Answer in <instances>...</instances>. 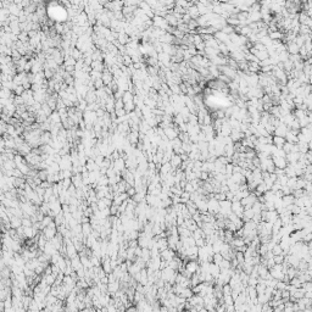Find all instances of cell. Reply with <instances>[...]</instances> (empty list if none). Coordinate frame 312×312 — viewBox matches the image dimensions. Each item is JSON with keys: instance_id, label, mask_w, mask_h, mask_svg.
Segmentation results:
<instances>
[{"instance_id": "6da1fadb", "label": "cell", "mask_w": 312, "mask_h": 312, "mask_svg": "<svg viewBox=\"0 0 312 312\" xmlns=\"http://www.w3.org/2000/svg\"><path fill=\"white\" fill-rule=\"evenodd\" d=\"M207 207H209V213L211 215H217L219 213V210H221V207H219V201L218 200H216L213 196L209 199V201H207Z\"/></svg>"}, {"instance_id": "7a4b0ae2", "label": "cell", "mask_w": 312, "mask_h": 312, "mask_svg": "<svg viewBox=\"0 0 312 312\" xmlns=\"http://www.w3.org/2000/svg\"><path fill=\"white\" fill-rule=\"evenodd\" d=\"M244 211H245V209H244V206L241 205L240 201H233L232 203V212L234 215H237L239 218H243V216H244Z\"/></svg>"}, {"instance_id": "3957f363", "label": "cell", "mask_w": 312, "mask_h": 312, "mask_svg": "<svg viewBox=\"0 0 312 312\" xmlns=\"http://www.w3.org/2000/svg\"><path fill=\"white\" fill-rule=\"evenodd\" d=\"M184 268L190 274H195V273H198L200 271V263H198V261H188L185 263Z\"/></svg>"}, {"instance_id": "277c9868", "label": "cell", "mask_w": 312, "mask_h": 312, "mask_svg": "<svg viewBox=\"0 0 312 312\" xmlns=\"http://www.w3.org/2000/svg\"><path fill=\"white\" fill-rule=\"evenodd\" d=\"M160 257L165 262H170V261H172L173 259H175L176 256H175V251L173 250H171V249H166V250H163L162 252H160Z\"/></svg>"}, {"instance_id": "5b68a950", "label": "cell", "mask_w": 312, "mask_h": 312, "mask_svg": "<svg viewBox=\"0 0 312 312\" xmlns=\"http://www.w3.org/2000/svg\"><path fill=\"white\" fill-rule=\"evenodd\" d=\"M273 163L276 166V168H280V170H285L288 166V161L285 157H272Z\"/></svg>"}, {"instance_id": "8992f818", "label": "cell", "mask_w": 312, "mask_h": 312, "mask_svg": "<svg viewBox=\"0 0 312 312\" xmlns=\"http://www.w3.org/2000/svg\"><path fill=\"white\" fill-rule=\"evenodd\" d=\"M215 38L217 39V41L218 43H223V44H228L231 41V39H229V36H228V34H226V33H223L222 31H217L216 33H215V36H213Z\"/></svg>"}, {"instance_id": "52a82bcc", "label": "cell", "mask_w": 312, "mask_h": 312, "mask_svg": "<svg viewBox=\"0 0 312 312\" xmlns=\"http://www.w3.org/2000/svg\"><path fill=\"white\" fill-rule=\"evenodd\" d=\"M170 163H171V166H172L173 171H175V170H178V168H179V166H182V163H183V160H182L181 155H176V154H175V155L172 156Z\"/></svg>"}, {"instance_id": "ba28073f", "label": "cell", "mask_w": 312, "mask_h": 312, "mask_svg": "<svg viewBox=\"0 0 312 312\" xmlns=\"http://www.w3.org/2000/svg\"><path fill=\"white\" fill-rule=\"evenodd\" d=\"M127 140L129 142V144L132 147H134L135 144L139 143V132H129V134L127 135Z\"/></svg>"}, {"instance_id": "9c48e42d", "label": "cell", "mask_w": 312, "mask_h": 312, "mask_svg": "<svg viewBox=\"0 0 312 312\" xmlns=\"http://www.w3.org/2000/svg\"><path fill=\"white\" fill-rule=\"evenodd\" d=\"M209 272H210V274L215 278V280H216V279L218 278V276L221 274V268H219L218 265H216V263L211 262V263H210V269H209Z\"/></svg>"}, {"instance_id": "30bf717a", "label": "cell", "mask_w": 312, "mask_h": 312, "mask_svg": "<svg viewBox=\"0 0 312 312\" xmlns=\"http://www.w3.org/2000/svg\"><path fill=\"white\" fill-rule=\"evenodd\" d=\"M71 266H72V268L74 269L76 272L79 271V269H82V268H84V267H83V263H82V261H81V257H79V256H76V257H73V259L71 260Z\"/></svg>"}, {"instance_id": "8fae6325", "label": "cell", "mask_w": 312, "mask_h": 312, "mask_svg": "<svg viewBox=\"0 0 312 312\" xmlns=\"http://www.w3.org/2000/svg\"><path fill=\"white\" fill-rule=\"evenodd\" d=\"M165 20L167 21V23H168L171 27H173V28H177V26H178V22H179V21L176 18V16L173 15V13H167V15H166V17H165Z\"/></svg>"}, {"instance_id": "7c38bea8", "label": "cell", "mask_w": 312, "mask_h": 312, "mask_svg": "<svg viewBox=\"0 0 312 312\" xmlns=\"http://www.w3.org/2000/svg\"><path fill=\"white\" fill-rule=\"evenodd\" d=\"M287 51L290 54V55H297L300 51V48L296 45L295 41H293V43H288L287 44Z\"/></svg>"}, {"instance_id": "4fadbf2b", "label": "cell", "mask_w": 312, "mask_h": 312, "mask_svg": "<svg viewBox=\"0 0 312 312\" xmlns=\"http://www.w3.org/2000/svg\"><path fill=\"white\" fill-rule=\"evenodd\" d=\"M285 143H287L285 138L277 137V135L273 137V145H274V147H277L278 149H283V147H284V144H285Z\"/></svg>"}, {"instance_id": "5bb4252c", "label": "cell", "mask_w": 312, "mask_h": 312, "mask_svg": "<svg viewBox=\"0 0 312 312\" xmlns=\"http://www.w3.org/2000/svg\"><path fill=\"white\" fill-rule=\"evenodd\" d=\"M282 201H283V206L284 207H288L290 205H293L295 203V198L293 194H290V195H284L283 199H282Z\"/></svg>"}, {"instance_id": "9a60e30c", "label": "cell", "mask_w": 312, "mask_h": 312, "mask_svg": "<svg viewBox=\"0 0 312 312\" xmlns=\"http://www.w3.org/2000/svg\"><path fill=\"white\" fill-rule=\"evenodd\" d=\"M10 224H11V228H12V229H17V228L22 227V218L13 216V217L10 219Z\"/></svg>"}, {"instance_id": "2e32d148", "label": "cell", "mask_w": 312, "mask_h": 312, "mask_svg": "<svg viewBox=\"0 0 312 312\" xmlns=\"http://www.w3.org/2000/svg\"><path fill=\"white\" fill-rule=\"evenodd\" d=\"M186 13H189L190 17L193 20H198L200 17V13H199V10H198V6L196 5H194V6H191V8H189L188 11H186Z\"/></svg>"}, {"instance_id": "e0dca14e", "label": "cell", "mask_w": 312, "mask_h": 312, "mask_svg": "<svg viewBox=\"0 0 312 312\" xmlns=\"http://www.w3.org/2000/svg\"><path fill=\"white\" fill-rule=\"evenodd\" d=\"M118 289H120V283H118V280H116V282H114V283H109V284H107V292H109V293L116 294L117 292H118Z\"/></svg>"}, {"instance_id": "ac0fdd59", "label": "cell", "mask_w": 312, "mask_h": 312, "mask_svg": "<svg viewBox=\"0 0 312 312\" xmlns=\"http://www.w3.org/2000/svg\"><path fill=\"white\" fill-rule=\"evenodd\" d=\"M92 68H93V71H96V72H104L105 66H104L102 61H93Z\"/></svg>"}, {"instance_id": "d6986e66", "label": "cell", "mask_w": 312, "mask_h": 312, "mask_svg": "<svg viewBox=\"0 0 312 312\" xmlns=\"http://www.w3.org/2000/svg\"><path fill=\"white\" fill-rule=\"evenodd\" d=\"M231 245H232V247H240V246H244V245H246L245 244V241H244V239L243 238H234L233 239V241L231 243Z\"/></svg>"}, {"instance_id": "ffe728a7", "label": "cell", "mask_w": 312, "mask_h": 312, "mask_svg": "<svg viewBox=\"0 0 312 312\" xmlns=\"http://www.w3.org/2000/svg\"><path fill=\"white\" fill-rule=\"evenodd\" d=\"M285 140L290 144H297L299 143V139H297V135H294L293 133H290V132H288L287 135H285Z\"/></svg>"}, {"instance_id": "44dd1931", "label": "cell", "mask_w": 312, "mask_h": 312, "mask_svg": "<svg viewBox=\"0 0 312 312\" xmlns=\"http://www.w3.org/2000/svg\"><path fill=\"white\" fill-rule=\"evenodd\" d=\"M289 284H290L292 287L299 289V288H302V284H304V283H302V280L299 278V277H295V278H293L292 280H290Z\"/></svg>"}, {"instance_id": "7402d4cb", "label": "cell", "mask_w": 312, "mask_h": 312, "mask_svg": "<svg viewBox=\"0 0 312 312\" xmlns=\"http://www.w3.org/2000/svg\"><path fill=\"white\" fill-rule=\"evenodd\" d=\"M41 111H43V114H44L46 117H50V116L53 115V112H54V111L50 109V106L48 105L46 102H44L43 105H41Z\"/></svg>"}, {"instance_id": "603a6c76", "label": "cell", "mask_w": 312, "mask_h": 312, "mask_svg": "<svg viewBox=\"0 0 312 312\" xmlns=\"http://www.w3.org/2000/svg\"><path fill=\"white\" fill-rule=\"evenodd\" d=\"M268 37L271 38V40H282L284 36H283V33H280L279 31H277V32L269 33V34H268Z\"/></svg>"}, {"instance_id": "cb8c5ba5", "label": "cell", "mask_w": 312, "mask_h": 312, "mask_svg": "<svg viewBox=\"0 0 312 312\" xmlns=\"http://www.w3.org/2000/svg\"><path fill=\"white\" fill-rule=\"evenodd\" d=\"M218 266H219V268H221V271H224V269H231V268H232V262L223 259V261H222Z\"/></svg>"}, {"instance_id": "d4e9b609", "label": "cell", "mask_w": 312, "mask_h": 312, "mask_svg": "<svg viewBox=\"0 0 312 312\" xmlns=\"http://www.w3.org/2000/svg\"><path fill=\"white\" fill-rule=\"evenodd\" d=\"M297 148H299L300 154H307L308 152V145L307 143H297Z\"/></svg>"}, {"instance_id": "484cf974", "label": "cell", "mask_w": 312, "mask_h": 312, "mask_svg": "<svg viewBox=\"0 0 312 312\" xmlns=\"http://www.w3.org/2000/svg\"><path fill=\"white\" fill-rule=\"evenodd\" d=\"M222 32L223 33H226V34H228V36H231L232 33H234L235 32V29H234V27H232V26H229V25H226L223 28L221 29Z\"/></svg>"}, {"instance_id": "4316f807", "label": "cell", "mask_w": 312, "mask_h": 312, "mask_svg": "<svg viewBox=\"0 0 312 312\" xmlns=\"http://www.w3.org/2000/svg\"><path fill=\"white\" fill-rule=\"evenodd\" d=\"M272 252H273L274 256H277V255H284V251H283V249H282V246L279 244H276L274 245Z\"/></svg>"}, {"instance_id": "83f0119b", "label": "cell", "mask_w": 312, "mask_h": 312, "mask_svg": "<svg viewBox=\"0 0 312 312\" xmlns=\"http://www.w3.org/2000/svg\"><path fill=\"white\" fill-rule=\"evenodd\" d=\"M222 292H223V296H228V295H232L233 289L231 288L229 284H226V285H223V288H222Z\"/></svg>"}, {"instance_id": "f1b7e54d", "label": "cell", "mask_w": 312, "mask_h": 312, "mask_svg": "<svg viewBox=\"0 0 312 312\" xmlns=\"http://www.w3.org/2000/svg\"><path fill=\"white\" fill-rule=\"evenodd\" d=\"M223 261V256H222L221 254H215L213 255V259H212V262L213 263H216V265H219V263Z\"/></svg>"}, {"instance_id": "f546056e", "label": "cell", "mask_w": 312, "mask_h": 312, "mask_svg": "<svg viewBox=\"0 0 312 312\" xmlns=\"http://www.w3.org/2000/svg\"><path fill=\"white\" fill-rule=\"evenodd\" d=\"M213 198L218 200V201H224V200H227V196H226V194L224 193H216V194H213Z\"/></svg>"}, {"instance_id": "4dcf8cb0", "label": "cell", "mask_w": 312, "mask_h": 312, "mask_svg": "<svg viewBox=\"0 0 312 312\" xmlns=\"http://www.w3.org/2000/svg\"><path fill=\"white\" fill-rule=\"evenodd\" d=\"M22 226L23 227H33V222L31 217H23L22 218Z\"/></svg>"}, {"instance_id": "1f68e13d", "label": "cell", "mask_w": 312, "mask_h": 312, "mask_svg": "<svg viewBox=\"0 0 312 312\" xmlns=\"http://www.w3.org/2000/svg\"><path fill=\"white\" fill-rule=\"evenodd\" d=\"M184 191H186V193L191 194V193L196 191V190H195V188H194V186H193V184H191L190 182H186V184H185V186H184Z\"/></svg>"}, {"instance_id": "d6a6232c", "label": "cell", "mask_w": 312, "mask_h": 312, "mask_svg": "<svg viewBox=\"0 0 312 312\" xmlns=\"http://www.w3.org/2000/svg\"><path fill=\"white\" fill-rule=\"evenodd\" d=\"M254 48L257 51H265V50H267V46L266 45H263L262 43H260V41H257V43L256 44H254Z\"/></svg>"}, {"instance_id": "836d02e7", "label": "cell", "mask_w": 312, "mask_h": 312, "mask_svg": "<svg viewBox=\"0 0 312 312\" xmlns=\"http://www.w3.org/2000/svg\"><path fill=\"white\" fill-rule=\"evenodd\" d=\"M302 289L305 292H311L312 293V280L311 282H305L302 284Z\"/></svg>"}, {"instance_id": "e575fe53", "label": "cell", "mask_w": 312, "mask_h": 312, "mask_svg": "<svg viewBox=\"0 0 312 312\" xmlns=\"http://www.w3.org/2000/svg\"><path fill=\"white\" fill-rule=\"evenodd\" d=\"M293 145H294V144H290V143H288V142H287L285 144H284V147H283V150L285 151V154H287V155H288V154H290V152H292Z\"/></svg>"}, {"instance_id": "d590c367", "label": "cell", "mask_w": 312, "mask_h": 312, "mask_svg": "<svg viewBox=\"0 0 312 312\" xmlns=\"http://www.w3.org/2000/svg\"><path fill=\"white\" fill-rule=\"evenodd\" d=\"M274 262H276V265H282V263L284 262V255H277L274 256Z\"/></svg>"}, {"instance_id": "8d00e7d4", "label": "cell", "mask_w": 312, "mask_h": 312, "mask_svg": "<svg viewBox=\"0 0 312 312\" xmlns=\"http://www.w3.org/2000/svg\"><path fill=\"white\" fill-rule=\"evenodd\" d=\"M211 122H212V117L210 115H206L205 118H204V124L203 126H211Z\"/></svg>"}, {"instance_id": "74e56055", "label": "cell", "mask_w": 312, "mask_h": 312, "mask_svg": "<svg viewBox=\"0 0 312 312\" xmlns=\"http://www.w3.org/2000/svg\"><path fill=\"white\" fill-rule=\"evenodd\" d=\"M115 114H116V116H117V117H123V116L128 115V114H127V111L124 110V109H121V110H116V111H115Z\"/></svg>"}, {"instance_id": "f35d334b", "label": "cell", "mask_w": 312, "mask_h": 312, "mask_svg": "<svg viewBox=\"0 0 312 312\" xmlns=\"http://www.w3.org/2000/svg\"><path fill=\"white\" fill-rule=\"evenodd\" d=\"M306 158H307V161L310 165H312V151H308L307 154H306Z\"/></svg>"}, {"instance_id": "ab89813d", "label": "cell", "mask_w": 312, "mask_h": 312, "mask_svg": "<svg viewBox=\"0 0 312 312\" xmlns=\"http://www.w3.org/2000/svg\"><path fill=\"white\" fill-rule=\"evenodd\" d=\"M305 297H307V299H312V293L311 292H306L305 293Z\"/></svg>"}, {"instance_id": "60d3db41", "label": "cell", "mask_w": 312, "mask_h": 312, "mask_svg": "<svg viewBox=\"0 0 312 312\" xmlns=\"http://www.w3.org/2000/svg\"><path fill=\"white\" fill-rule=\"evenodd\" d=\"M307 145H308V151H312V140H311V142H308V144H307Z\"/></svg>"}, {"instance_id": "b9f144b4", "label": "cell", "mask_w": 312, "mask_h": 312, "mask_svg": "<svg viewBox=\"0 0 312 312\" xmlns=\"http://www.w3.org/2000/svg\"><path fill=\"white\" fill-rule=\"evenodd\" d=\"M302 312H312V307H306Z\"/></svg>"}]
</instances>
